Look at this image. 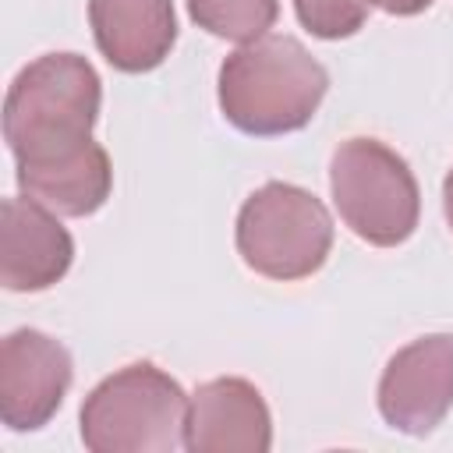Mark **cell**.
Masks as SVG:
<instances>
[{
    "label": "cell",
    "instance_id": "6da1fadb",
    "mask_svg": "<svg viewBox=\"0 0 453 453\" xmlns=\"http://www.w3.org/2000/svg\"><path fill=\"white\" fill-rule=\"evenodd\" d=\"M103 81L81 53H42L7 85L4 142L14 166H42L92 142Z\"/></svg>",
    "mask_w": 453,
    "mask_h": 453
},
{
    "label": "cell",
    "instance_id": "7a4b0ae2",
    "mask_svg": "<svg viewBox=\"0 0 453 453\" xmlns=\"http://www.w3.org/2000/svg\"><path fill=\"white\" fill-rule=\"evenodd\" d=\"M329 71L294 35L265 32L241 42L219 64V110L223 117L255 138H276L311 124L326 99Z\"/></svg>",
    "mask_w": 453,
    "mask_h": 453
},
{
    "label": "cell",
    "instance_id": "3957f363",
    "mask_svg": "<svg viewBox=\"0 0 453 453\" xmlns=\"http://www.w3.org/2000/svg\"><path fill=\"white\" fill-rule=\"evenodd\" d=\"M188 393L152 361L106 375L81 403V442L92 453H173L184 446Z\"/></svg>",
    "mask_w": 453,
    "mask_h": 453
},
{
    "label": "cell",
    "instance_id": "277c9868",
    "mask_svg": "<svg viewBox=\"0 0 453 453\" xmlns=\"http://www.w3.org/2000/svg\"><path fill=\"white\" fill-rule=\"evenodd\" d=\"M329 191L354 237L396 248L418 230L421 191L403 156L379 138H347L329 159Z\"/></svg>",
    "mask_w": 453,
    "mask_h": 453
},
{
    "label": "cell",
    "instance_id": "5b68a950",
    "mask_svg": "<svg viewBox=\"0 0 453 453\" xmlns=\"http://www.w3.org/2000/svg\"><path fill=\"white\" fill-rule=\"evenodd\" d=\"M237 255L265 280H304L319 273L333 248V216L311 191L269 180L237 212Z\"/></svg>",
    "mask_w": 453,
    "mask_h": 453
},
{
    "label": "cell",
    "instance_id": "8992f818",
    "mask_svg": "<svg viewBox=\"0 0 453 453\" xmlns=\"http://www.w3.org/2000/svg\"><path fill=\"white\" fill-rule=\"evenodd\" d=\"M74 379L71 354L42 329H14L0 340V421L11 432L42 428Z\"/></svg>",
    "mask_w": 453,
    "mask_h": 453
},
{
    "label": "cell",
    "instance_id": "52a82bcc",
    "mask_svg": "<svg viewBox=\"0 0 453 453\" xmlns=\"http://www.w3.org/2000/svg\"><path fill=\"white\" fill-rule=\"evenodd\" d=\"M453 407V336L428 333L400 347L379 379V414L403 435H428Z\"/></svg>",
    "mask_w": 453,
    "mask_h": 453
},
{
    "label": "cell",
    "instance_id": "ba28073f",
    "mask_svg": "<svg viewBox=\"0 0 453 453\" xmlns=\"http://www.w3.org/2000/svg\"><path fill=\"white\" fill-rule=\"evenodd\" d=\"M74 241L53 209L18 195L0 205V283L11 294H39L67 276Z\"/></svg>",
    "mask_w": 453,
    "mask_h": 453
},
{
    "label": "cell",
    "instance_id": "9c48e42d",
    "mask_svg": "<svg viewBox=\"0 0 453 453\" xmlns=\"http://www.w3.org/2000/svg\"><path fill=\"white\" fill-rule=\"evenodd\" d=\"M273 446V414L255 382L219 375L188 400L184 449L191 453H265Z\"/></svg>",
    "mask_w": 453,
    "mask_h": 453
},
{
    "label": "cell",
    "instance_id": "30bf717a",
    "mask_svg": "<svg viewBox=\"0 0 453 453\" xmlns=\"http://www.w3.org/2000/svg\"><path fill=\"white\" fill-rule=\"evenodd\" d=\"M88 25L106 64L124 74L159 67L177 42L173 0H88Z\"/></svg>",
    "mask_w": 453,
    "mask_h": 453
},
{
    "label": "cell",
    "instance_id": "8fae6325",
    "mask_svg": "<svg viewBox=\"0 0 453 453\" xmlns=\"http://www.w3.org/2000/svg\"><path fill=\"white\" fill-rule=\"evenodd\" d=\"M14 177L21 195L42 202L57 216H92L113 191V166L99 142L42 166H18Z\"/></svg>",
    "mask_w": 453,
    "mask_h": 453
},
{
    "label": "cell",
    "instance_id": "7c38bea8",
    "mask_svg": "<svg viewBox=\"0 0 453 453\" xmlns=\"http://www.w3.org/2000/svg\"><path fill=\"white\" fill-rule=\"evenodd\" d=\"M188 14L216 39L251 42L280 18V0H188Z\"/></svg>",
    "mask_w": 453,
    "mask_h": 453
},
{
    "label": "cell",
    "instance_id": "4fadbf2b",
    "mask_svg": "<svg viewBox=\"0 0 453 453\" xmlns=\"http://www.w3.org/2000/svg\"><path fill=\"white\" fill-rule=\"evenodd\" d=\"M368 0H294L297 21L319 39H347L368 18Z\"/></svg>",
    "mask_w": 453,
    "mask_h": 453
},
{
    "label": "cell",
    "instance_id": "5bb4252c",
    "mask_svg": "<svg viewBox=\"0 0 453 453\" xmlns=\"http://www.w3.org/2000/svg\"><path fill=\"white\" fill-rule=\"evenodd\" d=\"M372 7L386 11V14H396V18H411V14H421L428 11L435 0H368Z\"/></svg>",
    "mask_w": 453,
    "mask_h": 453
},
{
    "label": "cell",
    "instance_id": "9a60e30c",
    "mask_svg": "<svg viewBox=\"0 0 453 453\" xmlns=\"http://www.w3.org/2000/svg\"><path fill=\"white\" fill-rule=\"evenodd\" d=\"M442 212H446V223L453 230V166H449V173L442 180Z\"/></svg>",
    "mask_w": 453,
    "mask_h": 453
}]
</instances>
